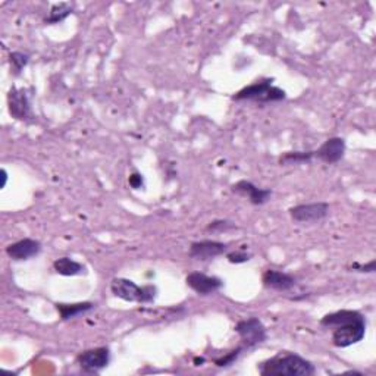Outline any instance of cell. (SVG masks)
I'll return each instance as SVG.
<instances>
[{
    "mask_svg": "<svg viewBox=\"0 0 376 376\" xmlns=\"http://www.w3.org/2000/svg\"><path fill=\"white\" fill-rule=\"evenodd\" d=\"M321 325L333 331L334 347L347 349L365 338L368 322L357 310H338L325 315Z\"/></svg>",
    "mask_w": 376,
    "mask_h": 376,
    "instance_id": "1",
    "label": "cell"
},
{
    "mask_svg": "<svg viewBox=\"0 0 376 376\" xmlns=\"http://www.w3.org/2000/svg\"><path fill=\"white\" fill-rule=\"evenodd\" d=\"M243 351H244V349H243L241 346H239L237 349H235V350L231 351V353H228L227 356H224V357H221V358H216V360H215V365H216L217 368H228V366H231V365L235 362V360H237V358L241 356Z\"/></svg>",
    "mask_w": 376,
    "mask_h": 376,
    "instance_id": "20",
    "label": "cell"
},
{
    "mask_svg": "<svg viewBox=\"0 0 376 376\" xmlns=\"http://www.w3.org/2000/svg\"><path fill=\"white\" fill-rule=\"evenodd\" d=\"M315 158V152H286L279 156V165L290 166V165H302V163H310L311 159Z\"/></svg>",
    "mask_w": 376,
    "mask_h": 376,
    "instance_id": "17",
    "label": "cell"
},
{
    "mask_svg": "<svg viewBox=\"0 0 376 376\" xmlns=\"http://www.w3.org/2000/svg\"><path fill=\"white\" fill-rule=\"evenodd\" d=\"M235 333L240 335L241 347L244 351L259 346L268 337L264 325L257 318H247L240 321L235 325Z\"/></svg>",
    "mask_w": 376,
    "mask_h": 376,
    "instance_id": "5",
    "label": "cell"
},
{
    "mask_svg": "<svg viewBox=\"0 0 376 376\" xmlns=\"http://www.w3.org/2000/svg\"><path fill=\"white\" fill-rule=\"evenodd\" d=\"M187 286L199 295H210L224 287V281L217 276H210L203 272H192L185 278Z\"/></svg>",
    "mask_w": 376,
    "mask_h": 376,
    "instance_id": "9",
    "label": "cell"
},
{
    "mask_svg": "<svg viewBox=\"0 0 376 376\" xmlns=\"http://www.w3.org/2000/svg\"><path fill=\"white\" fill-rule=\"evenodd\" d=\"M231 190L235 194L246 197L255 206L264 205V203L268 201L269 197L272 196V192L269 190V188H259L253 182L246 181V180H241L239 182H235L231 187Z\"/></svg>",
    "mask_w": 376,
    "mask_h": 376,
    "instance_id": "10",
    "label": "cell"
},
{
    "mask_svg": "<svg viewBox=\"0 0 376 376\" xmlns=\"http://www.w3.org/2000/svg\"><path fill=\"white\" fill-rule=\"evenodd\" d=\"M9 114L18 121L29 122L33 121V112H31V103L27 94V90L12 87L8 94Z\"/></svg>",
    "mask_w": 376,
    "mask_h": 376,
    "instance_id": "8",
    "label": "cell"
},
{
    "mask_svg": "<svg viewBox=\"0 0 376 376\" xmlns=\"http://www.w3.org/2000/svg\"><path fill=\"white\" fill-rule=\"evenodd\" d=\"M375 264H376L375 260H372V262H369V263H366V264L354 263V264L351 266V269H353V271H357V272H369V274H372V272H375Z\"/></svg>",
    "mask_w": 376,
    "mask_h": 376,
    "instance_id": "23",
    "label": "cell"
},
{
    "mask_svg": "<svg viewBox=\"0 0 376 376\" xmlns=\"http://www.w3.org/2000/svg\"><path fill=\"white\" fill-rule=\"evenodd\" d=\"M262 282L263 286L268 290H274V291H281L286 293L290 291L291 288L295 287V278L290 274L281 272V271H275V269H268L263 276H262Z\"/></svg>",
    "mask_w": 376,
    "mask_h": 376,
    "instance_id": "14",
    "label": "cell"
},
{
    "mask_svg": "<svg viewBox=\"0 0 376 376\" xmlns=\"http://www.w3.org/2000/svg\"><path fill=\"white\" fill-rule=\"evenodd\" d=\"M344 153H346V140L341 137H333L328 138L318 150H315V158L323 163L334 165L344 158Z\"/></svg>",
    "mask_w": 376,
    "mask_h": 376,
    "instance_id": "11",
    "label": "cell"
},
{
    "mask_svg": "<svg viewBox=\"0 0 376 376\" xmlns=\"http://www.w3.org/2000/svg\"><path fill=\"white\" fill-rule=\"evenodd\" d=\"M2 188H5L6 187V182H8V174H6V170L5 169H2Z\"/></svg>",
    "mask_w": 376,
    "mask_h": 376,
    "instance_id": "25",
    "label": "cell"
},
{
    "mask_svg": "<svg viewBox=\"0 0 376 376\" xmlns=\"http://www.w3.org/2000/svg\"><path fill=\"white\" fill-rule=\"evenodd\" d=\"M111 291L118 299L131 303H152L158 295V290L154 286L140 287L134 281L127 278L112 279Z\"/></svg>",
    "mask_w": 376,
    "mask_h": 376,
    "instance_id": "4",
    "label": "cell"
},
{
    "mask_svg": "<svg viewBox=\"0 0 376 376\" xmlns=\"http://www.w3.org/2000/svg\"><path fill=\"white\" fill-rule=\"evenodd\" d=\"M74 11V5L69 4V2H60V4H55L51 11H49V15H47L44 22L46 24H59L62 21H65L69 15L72 13Z\"/></svg>",
    "mask_w": 376,
    "mask_h": 376,
    "instance_id": "18",
    "label": "cell"
},
{
    "mask_svg": "<svg viewBox=\"0 0 376 376\" xmlns=\"http://www.w3.org/2000/svg\"><path fill=\"white\" fill-rule=\"evenodd\" d=\"M53 269L56 274L64 275V276H75V275H81L86 272L84 264L71 259V257L56 259L53 262Z\"/></svg>",
    "mask_w": 376,
    "mask_h": 376,
    "instance_id": "16",
    "label": "cell"
},
{
    "mask_svg": "<svg viewBox=\"0 0 376 376\" xmlns=\"http://www.w3.org/2000/svg\"><path fill=\"white\" fill-rule=\"evenodd\" d=\"M111 363V350L107 347H98L86 350L76 356V365L84 372L98 373Z\"/></svg>",
    "mask_w": 376,
    "mask_h": 376,
    "instance_id": "7",
    "label": "cell"
},
{
    "mask_svg": "<svg viewBox=\"0 0 376 376\" xmlns=\"http://www.w3.org/2000/svg\"><path fill=\"white\" fill-rule=\"evenodd\" d=\"M130 185L137 190V188H140L141 185H143V178H141L140 174H133L130 177Z\"/></svg>",
    "mask_w": 376,
    "mask_h": 376,
    "instance_id": "24",
    "label": "cell"
},
{
    "mask_svg": "<svg viewBox=\"0 0 376 376\" xmlns=\"http://www.w3.org/2000/svg\"><path fill=\"white\" fill-rule=\"evenodd\" d=\"M29 56L22 53V52H13L11 53V67L15 75H18L28 64Z\"/></svg>",
    "mask_w": 376,
    "mask_h": 376,
    "instance_id": "19",
    "label": "cell"
},
{
    "mask_svg": "<svg viewBox=\"0 0 376 376\" xmlns=\"http://www.w3.org/2000/svg\"><path fill=\"white\" fill-rule=\"evenodd\" d=\"M234 228H237L234 222L224 221V219H219V221L210 222L206 229L209 232H224V231H229V229H234Z\"/></svg>",
    "mask_w": 376,
    "mask_h": 376,
    "instance_id": "21",
    "label": "cell"
},
{
    "mask_svg": "<svg viewBox=\"0 0 376 376\" xmlns=\"http://www.w3.org/2000/svg\"><path fill=\"white\" fill-rule=\"evenodd\" d=\"M227 259H228L229 263L240 264V263H246V262H248L250 259H252V255L246 253V252H241V250H237V252L227 253Z\"/></svg>",
    "mask_w": 376,
    "mask_h": 376,
    "instance_id": "22",
    "label": "cell"
},
{
    "mask_svg": "<svg viewBox=\"0 0 376 376\" xmlns=\"http://www.w3.org/2000/svg\"><path fill=\"white\" fill-rule=\"evenodd\" d=\"M290 216L297 224H313L325 219L329 213V205L325 201L307 203V205H297L291 208Z\"/></svg>",
    "mask_w": 376,
    "mask_h": 376,
    "instance_id": "6",
    "label": "cell"
},
{
    "mask_svg": "<svg viewBox=\"0 0 376 376\" xmlns=\"http://www.w3.org/2000/svg\"><path fill=\"white\" fill-rule=\"evenodd\" d=\"M41 252V243L34 239H24L6 247V255L15 262H24L39 256Z\"/></svg>",
    "mask_w": 376,
    "mask_h": 376,
    "instance_id": "13",
    "label": "cell"
},
{
    "mask_svg": "<svg viewBox=\"0 0 376 376\" xmlns=\"http://www.w3.org/2000/svg\"><path fill=\"white\" fill-rule=\"evenodd\" d=\"M274 80L266 78V80H260L257 83L250 84L244 88H241L239 93H235L232 96V100L235 102H256V103H275L286 100L287 93L275 87Z\"/></svg>",
    "mask_w": 376,
    "mask_h": 376,
    "instance_id": "3",
    "label": "cell"
},
{
    "mask_svg": "<svg viewBox=\"0 0 376 376\" xmlns=\"http://www.w3.org/2000/svg\"><path fill=\"white\" fill-rule=\"evenodd\" d=\"M228 252V244L221 241H196L190 246V257L194 260H210Z\"/></svg>",
    "mask_w": 376,
    "mask_h": 376,
    "instance_id": "12",
    "label": "cell"
},
{
    "mask_svg": "<svg viewBox=\"0 0 376 376\" xmlns=\"http://www.w3.org/2000/svg\"><path fill=\"white\" fill-rule=\"evenodd\" d=\"M56 310L59 311L60 319L62 321H69L74 319L80 315H84V313L93 310L96 307V304L91 302H83V303H72V304H67V303H56Z\"/></svg>",
    "mask_w": 376,
    "mask_h": 376,
    "instance_id": "15",
    "label": "cell"
},
{
    "mask_svg": "<svg viewBox=\"0 0 376 376\" xmlns=\"http://www.w3.org/2000/svg\"><path fill=\"white\" fill-rule=\"evenodd\" d=\"M257 370L263 376H310L316 373V368L307 358L295 353H278L264 360Z\"/></svg>",
    "mask_w": 376,
    "mask_h": 376,
    "instance_id": "2",
    "label": "cell"
}]
</instances>
